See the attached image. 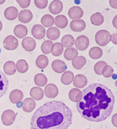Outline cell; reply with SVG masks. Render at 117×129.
Returning <instances> with one entry per match:
<instances>
[{
	"instance_id": "6da1fadb",
	"label": "cell",
	"mask_w": 117,
	"mask_h": 129,
	"mask_svg": "<svg viewBox=\"0 0 117 129\" xmlns=\"http://www.w3.org/2000/svg\"><path fill=\"white\" fill-rule=\"evenodd\" d=\"M114 103V95L109 88L94 83L84 88L76 107L83 118L90 121L100 122L111 115Z\"/></svg>"
},
{
	"instance_id": "7a4b0ae2",
	"label": "cell",
	"mask_w": 117,
	"mask_h": 129,
	"mask_svg": "<svg viewBox=\"0 0 117 129\" xmlns=\"http://www.w3.org/2000/svg\"><path fill=\"white\" fill-rule=\"evenodd\" d=\"M73 113L60 101L45 103L35 111L30 121L31 129H67L72 124Z\"/></svg>"
},
{
	"instance_id": "3957f363",
	"label": "cell",
	"mask_w": 117,
	"mask_h": 129,
	"mask_svg": "<svg viewBox=\"0 0 117 129\" xmlns=\"http://www.w3.org/2000/svg\"><path fill=\"white\" fill-rule=\"evenodd\" d=\"M111 35L109 31L106 30H100L95 35V42L101 46H105L110 42Z\"/></svg>"
},
{
	"instance_id": "277c9868",
	"label": "cell",
	"mask_w": 117,
	"mask_h": 129,
	"mask_svg": "<svg viewBox=\"0 0 117 129\" xmlns=\"http://www.w3.org/2000/svg\"><path fill=\"white\" fill-rule=\"evenodd\" d=\"M16 118V113L12 110H6L2 115V121L5 126H10L14 123Z\"/></svg>"
},
{
	"instance_id": "5b68a950",
	"label": "cell",
	"mask_w": 117,
	"mask_h": 129,
	"mask_svg": "<svg viewBox=\"0 0 117 129\" xmlns=\"http://www.w3.org/2000/svg\"><path fill=\"white\" fill-rule=\"evenodd\" d=\"M4 47L8 50H14L17 48L18 46V42L16 37L12 35H9L5 38L4 41Z\"/></svg>"
},
{
	"instance_id": "8992f818",
	"label": "cell",
	"mask_w": 117,
	"mask_h": 129,
	"mask_svg": "<svg viewBox=\"0 0 117 129\" xmlns=\"http://www.w3.org/2000/svg\"><path fill=\"white\" fill-rule=\"evenodd\" d=\"M9 86V81L5 74L0 70V98L5 95Z\"/></svg>"
},
{
	"instance_id": "52a82bcc",
	"label": "cell",
	"mask_w": 117,
	"mask_h": 129,
	"mask_svg": "<svg viewBox=\"0 0 117 129\" xmlns=\"http://www.w3.org/2000/svg\"><path fill=\"white\" fill-rule=\"evenodd\" d=\"M75 45L77 49L81 51L86 50L89 46V40L85 35H81L76 39L75 41Z\"/></svg>"
},
{
	"instance_id": "ba28073f",
	"label": "cell",
	"mask_w": 117,
	"mask_h": 129,
	"mask_svg": "<svg viewBox=\"0 0 117 129\" xmlns=\"http://www.w3.org/2000/svg\"><path fill=\"white\" fill-rule=\"evenodd\" d=\"M45 29L44 26H42L40 24L34 25L32 28V35L35 39L37 40H42L45 36Z\"/></svg>"
},
{
	"instance_id": "9c48e42d",
	"label": "cell",
	"mask_w": 117,
	"mask_h": 129,
	"mask_svg": "<svg viewBox=\"0 0 117 129\" xmlns=\"http://www.w3.org/2000/svg\"><path fill=\"white\" fill-rule=\"evenodd\" d=\"M22 46L28 52H32L36 47V41L30 37H24L22 41Z\"/></svg>"
},
{
	"instance_id": "30bf717a",
	"label": "cell",
	"mask_w": 117,
	"mask_h": 129,
	"mask_svg": "<svg viewBox=\"0 0 117 129\" xmlns=\"http://www.w3.org/2000/svg\"><path fill=\"white\" fill-rule=\"evenodd\" d=\"M63 9V4L60 0H54L51 2L49 6L50 13L53 15H58L60 13Z\"/></svg>"
},
{
	"instance_id": "8fae6325",
	"label": "cell",
	"mask_w": 117,
	"mask_h": 129,
	"mask_svg": "<svg viewBox=\"0 0 117 129\" xmlns=\"http://www.w3.org/2000/svg\"><path fill=\"white\" fill-rule=\"evenodd\" d=\"M86 24L82 19H75L70 22V29L74 32H82L86 28Z\"/></svg>"
},
{
	"instance_id": "7c38bea8",
	"label": "cell",
	"mask_w": 117,
	"mask_h": 129,
	"mask_svg": "<svg viewBox=\"0 0 117 129\" xmlns=\"http://www.w3.org/2000/svg\"><path fill=\"white\" fill-rule=\"evenodd\" d=\"M33 18V14L31 11L28 9H24L18 14V19L21 23L27 24L29 23Z\"/></svg>"
},
{
	"instance_id": "4fadbf2b",
	"label": "cell",
	"mask_w": 117,
	"mask_h": 129,
	"mask_svg": "<svg viewBox=\"0 0 117 129\" xmlns=\"http://www.w3.org/2000/svg\"><path fill=\"white\" fill-rule=\"evenodd\" d=\"M73 85L78 88H82L84 86H86L88 83V79L85 75L82 74H78L76 75L73 80Z\"/></svg>"
},
{
	"instance_id": "5bb4252c",
	"label": "cell",
	"mask_w": 117,
	"mask_h": 129,
	"mask_svg": "<svg viewBox=\"0 0 117 129\" xmlns=\"http://www.w3.org/2000/svg\"><path fill=\"white\" fill-rule=\"evenodd\" d=\"M68 15L69 16V17L73 20L80 19L83 17L84 11L79 6H73L69 9V11L68 12Z\"/></svg>"
},
{
	"instance_id": "9a60e30c",
	"label": "cell",
	"mask_w": 117,
	"mask_h": 129,
	"mask_svg": "<svg viewBox=\"0 0 117 129\" xmlns=\"http://www.w3.org/2000/svg\"><path fill=\"white\" fill-rule=\"evenodd\" d=\"M52 67L54 71L57 73H64L67 69L66 64L63 61L60 60V59H56V60L54 61L52 63Z\"/></svg>"
},
{
	"instance_id": "2e32d148",
	"label": "cell",
	"mask_w": 117,
	"mask_h": 129,
	"mask_svg": "<svg viewBox=\"0 0 117 129\" xmlns=\"http://www.w3.org/2000/svg\"><path fill=\"white\" fill-rule=\"evenodd\" d=\"M44 94L48 98H55L58 95V88L54 84H47L44 88Z\"/></svg>"
},
{
	"instance_id": "e0dca14e",
	"label": "cell",
	"mask_w": 117,
	"mask_h": 129,
	"mask_svg": "<svg viewBox=\"0 0 117 129\" xmlns=\"http://www.w3.org/2000/svg\"><path fill=\"white\" fill-rule=\"evenodd\" d=\"M36 102L32 98H26L22 103V108L26 113H30L35 109Z\"/></svg>"
},
{
	"instance_id": "ac0fdd59",
	"label": "cell",
	"mask_w": 117,
	"mask_h": 129,
	"mask_svg": "<svg viewBox=\"0 0 117 129\" xmlns=\"http://www.w3.org/2000/svg\"><path fill=\"white\" fill-rule=\"evenodd\" d=\"M10 100L13 104H18V102H21L24 99V94L23 92L20 90L15 89L11 91L10 94Z\"/></svg>"
},
{
	"instance_id": "d6986e66",
	"label": "cell",
	"mask_w": 117,
	"mask_h": 129,
	"mask_svg": "<svg viewBox=\"0 0 117 129\" xmlns=\"http://www.w3.org/2000/svg\"><path fill=\"white\" fill-rule=\"evenodd\" d=\"M18 11L17 8L14 6H10L8 7L4 11V16L8 20H14L18 17Z\"/></svg>"
},
{
	"instance_id": "ffe728a7",
	"label": "cell",
	"mask_w": 117,
	"mask_h": 129,
	"mask_svg": "<svg viewBox=\"0 0 117 129\" xmlns=\"http://www.w3.org/2000/svg\"><path fill=\"white\" fill-rule=\"evenodd\" d=\"M14 33L16 37L19 39H22L26 37V35H28V28L24 25L18 24L14 28Z\"/></svg>"
},
{
	"instance_id": "44dd1931",
	"label": "cell",
	"mask_w": 117,
	"mask_h": 129,
	"mask_svg": "<svg viewBox=\"0 0 117 129\" xmlns=\"http://www.w3.org/2000/svg\"><path fill=\"white\" fill-rule=\"evenodd\" d=\"M44 92L40 87H33L30 90V96L33 100H40L43 98Z\"/></svg>"
},
{
	"instance_id": "7402d4cb",
	"label": "cell",
	"mask_w": 117,
	"mask_h": 129,
	"mask_svg": "<svg viewBox=\"0 0 117 129\" xmlns=\"http://www.w3.org/2000/svg\"><path fill=\"white\" fill-rule=\"evenodd\" d=\"M4 71L8 75H12L16 71V67L15 63L12 61H8L6 62L4 66Z\"/></svg>"
},
{
	"instance_id": "603a6c76",
	"label": "cell",
	"mask_w": 117,
	"mask_h": 129,
	"mask_svg": "<svg viewBox=\"0 0 117 129\" xmlns=\"http://www.w3.org/2000/svg\"><path fill=\"white\" fill-rule=\"evenodd\" d=\"M82 96V91L78 88H73L68 93V98L73 102H78Z\"/></svg>"
},
{
	"instance_id": "cb8c5ba5",
	"label": "cell",
	"mask_w": 117,
	"mask_h": 129,
	"mask_svg": "<svg viewBox=\"0 0 117 129\" xmlns=\"http://www.w3.org/2000/svg\"><path fill=\"white\" fill-rule=\"evenodd\" d=\"M54 24L56 26V28H64L67 26L68 25V19L64 15H58L54 19Z\"/></svg>"
},
{
	"instance_id": "d4e9b609",
	"label": "cell",
	"mask_w": 117,
	"mask_h": 129,
	"mask_svg": "<svg viewBox=\"0 0 117 129\" xmlns=\"http://www.w3.org/2000/svg\"><path fill=\"white\" fill-rule=\"evenodd\" d=\"M60 30L56 27H50L47 30V37L51 41L58 39L60 37Z\"/></svg>"
},
{
	"instance_id": "484cf974",
	"label": "cell",
	"mask_w": 117,
	"mask_h": 129,
	"mask_svg": "<svg viewBox=\"0 0 117 129\" xmlns=\"http://www.w3.org/2000/svg\"><path fill=\"white\" fill-rule=\"evenodd\" d=\"M78 55V50L75 48H67L64 51V57L66 60L70 61L74 59Z\"/></svg>"
},
{
	"instance_id": "4316f807",
	"label": "cell",
	"mask_w": 117,
	"mask_h": 129,
	"mask_svg": "<svg viewBox=\"0 0 117 129\" xmlns=\"http://www.w3.org/2000/svg\"><path fill=\"white\" fill-rule=\"evenodd\" d=\"M86 63V58L83 56H79L72 61V65L77 70H80L85 66Z\"/></svg>"
},
{
	"instance_id": "83f0119b",
	"label": "cell",
	"mask_w": 117,
	"mask_h": 129,
	"mask_svg": "<svg viewBox=\"0 0 117 129\" xmlns=\"http://www.w3.org/2000/svg\"><path fill=\"white\" fill-rule=\"evenodd\" d=\"M49 64V59L44 55H41L38 57L36 61V65L40 69H45Z\"/></svg>"
},
{
	"instance_id": "f1b7e54d",
	"label": "cell",
	"mask_w": 117,
	"mask_h": 129,
	"mask_svg": "<svg viewBox=\"0 0 117 129\" xmlns=\"http://www.w3.org/2000/svg\"><path fill=\"white\" fill-rule=\"evenodd\" d=\"M90 21L92 24L94 26H101L104 21V16L100 13H96L92 15L90 17Z\"/></svg>"
},
{
	"instance_id": "f546056e",
	"label": "cell",
	"mask_w": 117,
	"mask_h": 129,
	"mask_svg": "<svg viewBox=\"0 0 117 129\" xmlns=\"http://www.w3.org/2000/svg\"><path fill=\"white\" fill-rule=\"evenodd\" d=\"M74 75L71 71H65L61 77V82L64 85H69L73 82Z\"/></svg>"
},
{
	"instance_id": "4dcf8cb0",
	"label": "cell",
	"mask_w": 117,
	"mask_h": 129,
	"mask_svg": "<svg viewBox=\"0 0 117 129\" xmlns=\"http://www.w3.org/2000/svg\"><path fill=\"white\" fill-rule=\"evenodd\" d=\"M61 42L63 47L70 48L73 46V44H75V40L71 35H66L62 38Z\"/></svg>"
},
{
	"instance_id": "1f68e13d",
	"label": "cell",
	"mask_w": 117,
	"mask_h": 129,
	"mask_svg": "<svg viewBox=\"0 0 117 129\" xmlns=\"http://www.w3.org/2000/svg\"><path fill=\"white\" fill-rule=\"evenodd\" d=\"M102 55H103V51L101 49V48L94 46L91 48L89 50V56L91 59H97L102 57Z\"/></svg>"
},
{
	"instance_id": "d6a6232c",
	"label": "cell",
	"mask_w": 117,
	"mask_h": 129,
	"mask_svg": "<svg viewBox=\"0 0 117 129\" xmlns=\"http://www.w3.org/2000/svg\"><path fill=\"white\" fill-rule=\"evenodd\" d=\"M34 83L38 86H44L47 83V77L42 73L37 74L34 77Z\"/></svg>"
},
{
	"instance_id": "836d02e7",
	"label": "cell",
	"mask_w": 117,
	"mask_h": 129,
	"mask_svg": "<svg viewBox=\"0 0 117 129\" xmlns=\"http://www.w3.org/2000/svg\"><path fill=\"white\" fill-rule=\"evenodd\" d=\"M16 71H18V72H19L20 73H25L28 71L29 69L28 64L24 59H19L16 62Z\"/></svg>"
},
{
	"instance_id": "e575fe53",
	"label": "cell",
	"mask_w": 117,
	"mask_h": 129,
	"mask_svg": "<svg viewBox=\"0 0 117 129\" xmlns=\"http://www.w3.org/2000/svg\"><path fill=\"white\" fill-rule=\"evenodd\" d=\"M41 24L44 27H52L54 24V18L51 15H44L41 18Z\"/></svg>"
},
{
	"instance_id": "d590c367",
	"label": "cell",
	"mask_w": 117,
	"mask_h": 129,
	"mask_svg": "<svg viewBox=\"0 0 117 129\" xmlns=\"http://www.w3.org/2000/svg\"><path fill=\"white\" fill-rule=\"evenodd\" d=\"M63 50H64V47H63L62 44L61 43L56 42L54 44H53L51 53L54 56L58 57V56H60L62 53Z\"/></svg>"
},
{
	"instance_id": "8d00e7d4",
	"label": "cell",
	"mask_w": 117,
	"mask_h": 129,
	"mask_svg": "<svg viewBox=\"0 0 117 129\" xmlns=\"http://www.w3.org/2000/svg\"><path fill=\"white\" fill-rule=\"evenodd\" d=\"M53 44H54V43L52 42V41H50V40L44 41L41 45L42 52L45 55H48V54L51 53Z\"/></svg>"
},
{
	"instance_id": "74e56055",
	"label": "cell",
	"mask_w": 117,
	"mask_h": 129,
	"mask_svg": "<svg viewBox=\"0 0 117 129\" xmlns=\"http://www.w3.org/2000/svg\"><path fill=\"white\" fill-rule=\"evenodd\" d=\"M107 65H108L107 63L104 61H101L97 62L94 66V71L95 72V73L97 74L98 75H102L103 70Z\"/></svg>"
},
{
	"instance_id": "f35d334b",
	"label": "cell",
	"mask_w": 117,
	"mask_h": 129,
	"mask_svg": "<svg viewBox=\"0 0 117 129\" xmlns=\"http://www.w3.org/2000/svg\"><path fill=\"white\" fill-rule=\"evenodd\" d=\"M113 73H114V69H112V66L107 65L103 70L102 75H103L104 77L108 78V77H112L113 75Z\"/></svg>"
},
{
	"instance_id": "ab89813d",
	"label": "cell",
	"mask_w": 117,
	"mask_h": 129,
	"mask_svg": "<svg viewBox=\"0 0 117 129\" xmlns=\"http://www.w3.org/2000/svg\"><path fill=\"white\" fill-rule=\"evenodd\" d=\"M34 4L39 9H44L47 6L48 0H34Z\"/></svg>"
},
{
	"instance_id": "60d3db41",
	"label": "cell",
	"mask_w": 117,
	"mask_h": 129,
	"mask_svg": "<svg viewBox=\"0 0 117 129\" xmlns=\"http://www.w3.org/2000/svg\"><path fill=\"white\" fill-rule=\"evenodd\" d=\"M16 1L22 8H28V6H30L31 3V0H16Z\"/></svg>"
},
{
	"instance_id": "b9f144b4",
	"label": "cell",
	"mask_w": 117,
	"mask_h": 129,
	"mask_svg": "<svg viewBox=\"0 0 117 129\" xmlns=\"http://www.w3.org/2000/svg\"><path fill=\"white\" fill-rule=\"evenodd\" d=\"M110 40H112V42L114 44H117V34L116 33H114L111 35L110 37Z\"/></svg>"
},
{
	"instance_id": "7bdbcfd3",
	"label": "cell",
	"mask_w": 117,
	"mask_h": 129,
	"mask_svg": "<svg viewBox=\"0 0 117 129\" xmlns=\"http://www.w3.org/2000/svg\"><path fill=\"white\" fill-rule=\"evenodd\" d=\"M110 6H112V8H117V0H110Z\"/></svg>"
},
{
	"instance_id": "ee69618b",
	"label": "cell",
	"mask_w": 117,
	"mask_h": 129,
	"mask_svg": "<svg viewBox=\"0 0 117 129\" xmlns=\"http://www.w3.org/2000/svg\"><path fill=\"white\" fill-rule=\"evenodd\" d=\"M116 18H117V16H116L114 17V20H113V25H114V26L116 28H117V25L116 24Z\"/></svg>"
},
{
	"instance_id": "f6af8a7d",
	"label": "cell",
	"mask_w": 117,
	"mask_h": 129,
	"mask_svg": "<svg viewBox=\"0 0 117 129\" xmlns=\"http://www.w3.org/2000/svg\"><path fill=\"white\" fill-rule=\"evenodd\" d=\"M2 27H3V24L2 23V21H0V31L2 30Z\"/></svg>"
},
{
	"instance_id": "bcb514c9",
	"label": "cell",
	"mask_w": 117,
	"mask_h": 129,
	"mask_svg": "<svg viewBox=\"0 0 117 129\" xmlns=\"http://www.w3.org/2000/svg\"><path fill=\"white\" fill-rule=\"evenodd\" d=\"M5 2H6V0H0V5L3 4Z\"/></svg>"
},
{
	"instance_id": "7dc6e473",
	"label": "cell",
	"mask_w": 117,
	"mask_h": 129,
	"mask_svg": "<svg viewBox=\"0 0 117 129\" xmlns=\"http://www.w3.org/2000/svg\"><path fill=\"white\" fill-rule=\"evenodd\" d=\"M87 129H90V128H87Z\"/></svg>"
}]
</instances>
